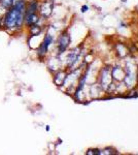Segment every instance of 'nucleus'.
<instances>
[{
	"mask_svg": "<svg viewBox=\"0 0 138 155\" xmlns=\"http://www.w3.org/2000/svg\"><path fill=\"white\" fill-rule=\"evenodd\" d=\"M70 35L67 31H63L60 33V35L58 36V39H57V55L58 56H61L67 51V49L69 48V44H70Z\"/></svg>",
	"mask_w": 138,
	"mask_h": 155,
	"instance_id": "f03ea898",
	"label": "nucleus"
},
{
	"mask_svg": "<svg viewBox=\"0 0 138 155\" xmlns=\"http://www.w3.org/2000/svg\"><path fill=\"white\" fill-rule=\"evenodd\" d=\"M66 73L67 72L64 69H59L53 72V82L55 83V85L58 86V87H61L63 82H64L65 77H66Z\"/></svg>",
	"mask_w": 138,
	"mask_h": 155,
	"instance_id": "423d86ee",
	"label": "nucleus"
},
{
	"mask_svg": "<svg viewBox=\"0 0 138 155\" xmlns=\"http://www.w3.org/2000/svg\"><path fill=\"white\" fill-rule=\"evenodd\" d=\"M88 155H98V154H101V151L98 149H92V150H88V152H87Z\"/></svg>",
	"mask_w": 138,
	"mask_h": 155,
	"instance_id": "9d476101",
	"label": "nucleus"
},
{
	"mask_svg": "<svg viewBox=\"0 0 138 155\" xmlns=\"http://www.w3.org/2000/svg\"><path fill=\"white\" fill-rule=\"evenodd\" d=\"M54 11V1L53 0H44L39 2L38 13L44 18H50Z\"/></svg>",
	"mask_w": 138,
	"mask_h": 155,
	"instance_id": "7ed1b4c3",
	"label": "nucleus"
},
{
	"mask_svg": "<svg viewBox=\"0 0 138 155\" xmlns=\"http://www.w3.org/2000/svg\"><path fill=\"white\" fill-rule=\"evenodd\" d=\"M39 7L38 0H27L25 15H31V13H37Z\"/></svg>",
	"mask_w": 138,
	"mask_h": 155,
	"instance_id": "0eeeda50",
	"label": "nucleus"
},
{
	"mask_svg": "<svg viewBox=\"0 0 138 155\" xmlns=\"http://www.w3.org/2000/svg\"><path fill=\"white\" fill-rule=\"evenodd\" d=\"M15 1H18V0H13V3H15Z\"/></svg>",
	"mask_w": 138,
	"mask_h": 155,
	"instance_id": "4468645a",
	"label": "nucleus"
},
{
	"mask_svg": "<svg viewBox=\"0 0 138 155\" xmlns=\"http://www.w3.org/2000/svg\"><path fill=\"white\" fill-rule=\"evenodd\" d=\"M0 4L2 5L3 7L6 8V9H8V8L11 7L13 5V0H0Z\"/></svg>",
	"mask_w": 138,
	"mask_h": 155,
	"instance_id": "1a4fd4ad",
	"label": "nucleus"
},
{
	"mask_svg": "<svg viewBox=\"0 0 138 155\" xmlns=\"http://www.w3.org/2000/svg\"><path fill=\"white\" fill-rule=\"evenodd\" d=\"M0 30H3V20H2V18H0Z\"/></svg>",
	"mask_w": 138,
	"mask_h": 155,
	"instance_id": "f8f14e48",
	"label": "nucleus"
},
{
	"mask_svg": "<svg viewBox=\"0 0 138 155\" xmlns=\"http://www.w3.org/2000/svg\"><path fill=\"white\" fill-rule=\"evenodd\" d=\"M111 81H113V75H111V71L108 67H104L101 70V78H100V82H101V88L102 89H108L110 85H111Z\"/></svg>",
	"mask_w": 138,
	"mask_h": 155,
	"instance_id": "20e7f679",
	"label": "nucleus"
},
{
	"mask_svg": "<svg viewBox=\"0 0 138 155\" xmlns=\"http://www.w3.org/2000/svg\"><path fill=\"white\" fill-rule=\"evenodd\" d=\"M88 9H89V7H88L87 5H84V6L82 7V13H86Z\"/></svg>",
	"mask_w": 138,
	"mask_h": 155,
	"instance_id": "9b49d317",
	"label": "nucleus"
},
{
	"mask_svg": "<svg viewBox=\"0 0 138 155\" xmlns=\"http://www.w3.org/2000/svg\"><path fill=\"white\" fill-rule=\"evenodd\" d=\"M26 5L27 0H18L13 3L11 7H9L4 16L3 20V30L9 34H15L23 30L24 18H25Z\"/></svg>",
	"mask_w": 138,
	"mask_h": 155,
	"instance_id": "f257e3e1",
	"label": "nucleus"
},
{
	"mask_svg": "<svg viewBox=\"0 0 138 155\" xmlns=\"http://www.w3.org/2000/svg\"><path fill=\"white\" fill-rule=\"evenodd\" d=\"M28 31L30 35H37V34H41L44 32V28L37 24H34V25L28 27Z\"/></svg>",
	"mask_w": 138,
	"mask_h": 155,
	"instance_id": "6e6552de",
	"label": "nucleus"
},
{
	"mask_svg": "<svg viewBox=\"0 0 138 155\" xmlns=\"http://www.w3.org/2000/svg\"><path fill=\"white\" fill-rule=\"evenodd\" d=\"M46 131H50V126H49V125H46Z\"/></svg>",
	"mask_w": 138,
	"mask_h": 155,
	"instance_id": "ddd939ff",
	"label": "nucleus"
},
{
	"mask_svg": "<svg viewBox=\"0 0 138 155\" xmlns=\"http://www.w3.org/2000/svg\"><path fill=\"white\" fill-rule=\"evenodd\" d=\"M42 37L44 36L41 34H37V35H30L29 34L28 39H27V44H28V46L31 50H36L40 44L41 40H42Z\"/></svg>",
	"mask_w": 138,
	"mask_h": 155,
	"instance_id": "39448f33",
	"label": "nucleus"
}]
</instances>
